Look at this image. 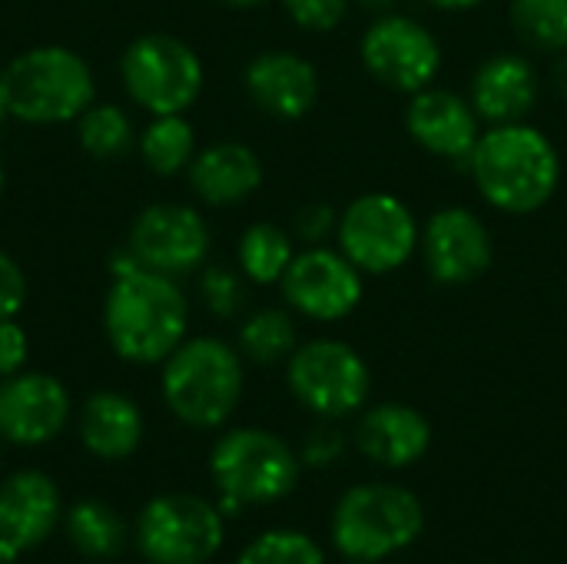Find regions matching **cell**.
Instances as JSON below:
<instances>
[{
	"label": "cell",
	"instance_id": "24",
	"mask_svg": "<svg viewBox=\"0 0 567 564\" xmlns=\"http://www.w3.org/2000/svg\"><path fill=\"white\" fill-rule=\"evenodd\" d=\"M296 239L276 223H252L243 229L236 246V266L252 286H279L289 263L296 259Z\"/></svg>",
	"mask_w": 567,
	"mask_h": 564
},
{
	"label": "cell",
	"instance_id": "1",
	"mask_svg": "<svg viewBox=\"0 0 567 564\" xmlns=\"http://www.w3.org/2000/svg\"><path fill=\"white\" fill-rule=\"evenodd\" d=\"M110 349L130 366H163L189 336V299L173 276L140 266L130 249L113 259L103 299Z\"/></svg>",
	"mask_w": 567,
	"mask_h": 564
},
{
	"label": "cell",
	"instance_id": "36",
	"mask_svg": "<svg viewBox=\"0 0 567 564\" xmlns=\"http://www.w3.org/2000/svg\"><path fill=\"white\" fill-rule=\"evenodd\" d=\"M425 3H432L435 10H445V13H465V10L482 7L485 0H425Z\"/></svg>",
	"mask_w": 567,
	"mask_h": 564
},
{
	"label": "cell",
	"instance_id": "28",
	"mask_svg": "<svg viewBox=\"0 0 567 564\" xmlns=\"http://www.w3.org/2000/svg\"><path fill=\"white\" fill-rule=\"evenodd\" d=\"M508 17L532 50L555 57L567 50V0H512Z\"/></svg>",
	"mask_w": 567,
	"mask_h": 564
},
{
	"label": "cell",
	"instance_id": "9",
	"mask_svg": "<svg viewBox=\"0 0 567 564\" xmlns=\"http://www.w3.org/2000/svg\"><path fill=\"white\" fill-rule=\"evenodd\" d=\"M120 80L126 96L150 116L186 113L206 83L199 53L163 30L140 33L120 57Z\"/></svg>",
	"mask_w": 567,
	"mask_h": 564
},
{
	"label": "cell",
	"instance_id": "6",
	"mask_svg": "<svg viewBox=\"0 0 567 564\" xmlns=\"http://www.w3.org/2000/svg\"><path fill=\"white\" fill-rule=\"evenodd\" d=\"M7 113L30 126L76 123L96 103V76L90 63L60 43H43L17 53L3 66Z\"/></svg>",
	"mask_w": 567,
	"mask_h": 564
},
{
	"label": "cell",
	"instance_id": "14",
	"mask_svg": "<svg viewBox=\"0 0 567 564\" xmlns=\"http://www.w3.org/2000/svg\"><path fill=\"white\" fill-rule=\"evenodd\" d=\"M419 256L439 286H468L492 269L495 239L475 209L442 206L422 223Z\"/></svg>",
	"mask_w": 567,
	"mask_h": 564
},
{
	"label": "cell",
	"instance_id": "18",
	"mask_svg": "<svg viewBox=\"0 0 567 564\" xmlns=\"http://www.w3.org/2000/svg\"><path fill=\"white\" fill-rule=\"evenodd\" d=\"M63 522L56 482L37 469H17L0 482V542L17 555L40 548Z\"/></svg>",
	"mask_w": 567,
	"mask_h": 564
},
{
	"label": "cell",
	"instance_id": "11",
	"mask_svg": "<svg viewBox=\"0 0 567 564\" xmlns=\"http://www.w3.org/2000/svg\"><path fill=\"white\" fill-rule=\"evenodd\" d=\"M359 57L365 73L395 93H419L435 83L442 70V43L439 37L409 13H379L359 43Z\"/></svg>",
	"mask_w": 567,
	"mask_h": 564
},
{
	"label": "cell",
	"instance_id": "38",
	"mask_svg": "<svg viewBox=\"0 0 567 564\" xmlns=\"http://www.w3.org/2000/svg\"><path fill=\"white\" fill-rule=\"evenodd\" d=\"M355 3H359L362 10H369V13H375V17H379V13L395 10V3H399V0H355Z\"/></svg>",
	"mask_w": 567,
	"mask_h": 564
},
{
	"label": "cell",
	"instance_id": "4",
	"mask_svg": "<svg viewBox=\"0 0 567 564\" xmlns=\"http://www.w3.org/2000/svg\"><path fill=\"white\" fill-rule=\"evenodd\" d=\"M209 479L219 492V512L276 505L289 499L302 479L299 452L276 432L243 425L216 439L209 452Z\"/></svg>",
	"mask_w": 567,
	"mask_h": 564
},
{
	"label": "cell",
	"instance_id": "31",
	"mask_svg": "<svg viewBox=\"0 0 567 564\" xmlns=\"http://www.w3.org/2000/svg\"><path fill=\"white\" fill-rule=\"evenodd\" d=\"M346 449H349L346 432H342L336 422L319 419V422L306 432V439H302V445H299L296 452H299V459H302V469H329V465H336V462L346 455Z\"/></svg>",
	"mask_w": 567,
	"mask_h": 564
},
{
	"label": "cell",
	"instance_id": "39",
	"mask_svg": "<svg viewBox=\"0 0 567 564\" xmlns=\"http://www.w3.org/2000/svg\"><path fill=\"white\" fill-rule=\"evenodd\" d=\"M223 7H233V10H252V7H262L269 0H219Z\"/></svg>",
	"mask_w": 567,
	"mask_h": 564
},
{
	"label": "cell",
	"instance_id": "12",
	"mask_svg": "<svg viewBox=\"0 0 567 564\" xmlns=\"http://www.w3.org/2000/svg\"><path fill=\"white\" fill-rule=\"evenodd\" d=\"M286 306L312 322L349 319L365 296V276L346 259L342 249L302 246L279 279Z\"/></svg>",
	"mask_w": 567,
	"mask_h": 564
},
{
	"label": "cell",
	"instance_id": "3",
	"mask_svg": "<svg viewBox=\"0 0 567 564\" xmlns=\"http://www.w3.org/2000/svg\"><path fill=\"white\" fill-rule=\"evenodd\" d=\"M243 362L239 349L219 336L186 339L159 372V392L173 419L199 432L223 429L243 402Z\"/></svg>",
	"mask_w": 567,
	"mask_h": 564
},
{
	"label": "cell",
	"instance_id": "15",
	"mask_svg": "<svg viewBox=\"0 0 567 564\" xmlns=\"http://www.w3.org/2000/svg\"><path fill=\"white\" fill-rule=\"evenodd\" d=\"M73 416L70 389L50 372H17L0 379V442L40 449L53 442Z\"/></svg>",
	"mask_w": 567,
	"mask_h": 564
},
{
	"label": "cell",
	"instance_id": "26",
	"mask_svg": "<svg viewBox=\"0 0 567 564\" xmlns=\"http://www.w3.org/2000/svg\"><path fill=\"white\" fill-rule=\"evenodd\" d=\"M236 349L243 359L256 362V366H276V362H289V356L299 349V326H296V312L292 309H256L252 316H246V322L239 326L236 336Z\"/></svg>",
	"mask_w": 567,
	"mask_h": 564
},
{
	"label": "cell",
	"instance_id": "33",
	"mask_svg": "<svg viewBox=\"0 0 567 564\" xmlns=\"http://www.w3.org/2000/svg\"><path fill=\"white\" fill-rule=\"evenodd\" d=\"M336 226H339V209L322 199H312L296 209L289 233L302 246H326V239L336 236Z\"/></svg>",
	"mask_w": 567,
	"mask_h": 564
},
{
	"label": "cell",
	"instance_id": "16",
	"mask_svg": "<svg viewBox=\"0 0 567 564\" xmlns=\"http://www.w3.org/2000/svg\"><path fill=\"white\" fill-rule=\"evenodd\" d=\"M405 130L425 153L465 166L482 136V120L468 96L432 83L409 96Z\"/></svg>",
	"mask_w": 567,
	"mask_h": 564
},
{
	"label": "cell",
	"instance_id": "10",
	"mask_svg": "<svg viewBox=\"0 0 567 564\" xmlns=\"http://www.w3.org/2000/svg\"><path fill=\"white\" fill-rule=\"evenodd\" d=\"M422 226L405 199L395 193H362L342 213L336 243L362 276H392L419 253Z\"/></svg>",
	"mask_w": 567,
	"mask_h": 564
},
{
	"label": "cell",
	"instance_id": "29",
	"mask_svg": "<svg viewBox=\"0 0 567 564\" xmlns=\"http://www.w3.org/2000/svg\"><path fill=\"white\" fill-rule=\"evenodd\" d=\"M236 564H326V552L316 539L292 532V529H272L256 535Z\"/></svg>",
	"mask_w": 567,
	"mask_h": 564
},
{
	"label": "cell",
	"instance_id": "40",
	"mask_svg": "<svg viewBox=\"0 0 567 564\" xmlns=\"http://www.w3.org/2000/svg\"><path fill=\"white\" fill-rule=\"evenodd\" d=\"M10 113H7V86H3V70H0V123L7 120Z\"/></svg>",
	"mask_w": 567,
	"mask_h": 564
},
{
	"label": "cell",
	"instance_id": "27",
	"mask_svg": "<svg viewBox=\"0 0 567 564\" xmlns=\"http://www.w3.org/2000/svg\"><path fill=\"white\" fill-rule=\"evenodd\" d=\"M76 140L93 160H120L136 146L133 120L116 103H90L76 120Z\"/></svg>",
	"mask_w": 567,
	"mask_h": 564
},
{
	"label": "cell",
	"instance_id": "37",
	"mask_svg": "<svg viewBox=\"0 0 567 564\" xmlns=\"http://www.w3.org/2000/svg\"><path fill=\"white\" fill-rule=\"evenodd\" d=\"M551 80H555L558 93H561V96H567V50L565 53H558V60H555V70H551Z\"/></svg>",
	"mask_w": 567,
	"mask_h": 564
},
{
	"label": "cell",
	"instance_id": "25",
	"mask_svg": "<svg viewBox=\"0 0 567 564\" xmlns=\"http://www.w3.org/2000/svg\"><path fill=\"white\" fill-rule=\"evenodd\" d=\"M136 150L150 173L156 176H179L189 170L196 156V130L186 113L153 116L146 130L136 136Z\"/></svg>",
	"mask_w": 567,
	"mask_h": 564
},
{
	"label": "cell",
	"instance_id": "41",
	"mask_svg": "<svg viewBox=\"0 0 567 564\" xmlns=\"http://www.w3.org/2000/svg\"><path fill=\"white\" fill-rule=\"evenodd\" d=\"M3 183H7V176H3V156H0V196H3Z\"/></svg>",
	"mask_w": 567,
	"mask_h": 564
},
{
	"label": "cell",
	"instance_id": "21",
	"mask_svg": "<svg viewBox=\"0 0 567 564\" xmlns=\"http://www.w3.org/2000/svg\"><path fill=\"white\" fill-rule=\"evenodd\" d=\"M189 186L206 206H236L259 193L262 160L252 146L239 140H219L206 150H196L189 170Z\"/></svg>",
	"mask_w": 567,
	"mask_h": 564
},
{
	"label": "cell",
	"instance_id": "34",
	"mask_svg": "<svg viewBox=\"0 0 567 564\" xmlns=\"http://www.w3.org/2000/svg\"><path fill=\"white\" fill-rule=\"evenodd\" d=\"M27 306V276L23 266L0 249V319H17Z\"/></svg>",
	"mask_w": 567,
	"mask_h": 564
},
{
	"label": "cell",
	"instance_id": "35",
	"mask_svg": "<svg viewBox=\"0 0 567 564\" xmlns=\"http://www.w3.org/2000/svg\"><path fill=\"white\" fill-rule=\"evenodd\" d=\"M27 356H30L27 329L17 319H0V379L23 372Z\"/></svg>",
	"mask_w": 567,
	"mask_h": 564
},
{
	"label": "cell",
	"instance_id": "42",
	"mask_svg": "<svg viewBox=\"0 0 567 564\" xmlns=\"http://www.w3.org/2000/svg\"><path fill=\"white\" fill-rule=\"evenodd\" d=\"M349 564H362V562H349Z\"/></svg>",
	"mask_w": 567,
	"mask_h": 564
},
{
	"label": "cell",
	"instance_id": "30",
	"mask_svg": "<svg viewBox=\"0 0 567 564\" xmlns=\"http://www.w3.org/2000/svg\"><path fill=\"white\" fill-rule=\"evenodd\" d=\"M246 276L223 263H206L199 269V299L216 319H233L246 306Z\"/></svg>",
	"mask_w": 567,
	"mask_h": 564
},
{
	"label": "cell",
	"instance_id": "5",
	"mask_svg": "<svg viewBox=\"0 0 567 564\" xmlns=\"http://www.w3.org/2000/svg\"><path fill=\"white\" fill-rule=\"evenodd\" d=\"M425 509L419 495L392 482H362L342 492L332 509L329 539L346 562L375 564L419 542Z\"/></svg>",
	"mask_w": 567,
	"mask_h": 564
},
{
	"label": "cell",
	"instance_id": "7",
	"mask_svg": "<svg viewBox=\"0 0 567 564\" xmlns=\"http://www.w3.org/2000/svg\"><path fill=\"white\" fill-rule=\"evenodd\" d=\"M292 399L316 419L342 422L359 416L372 392V369L362 352L342 339H309L286 362Z\"/></svg>",
	"mask_w": 567,
	"mask_h": 564
},
{
	"label": "cell",
	"instance_id": "19",
	"mask_svg": "<svg viewBox=\"0 0 567 564\" xmlns=\"http://www.w3.org/2000/svg\"><path fill=\"white\" fill-rule=\"evenodd\" d=\"M468 100L478 120L488 126L525 123L542 100L538 66L515 50H498L478 63L468 86Z\"/></svg>",
	"mask_w": 567,
	"mask_h": 564
},
{
	"label": "cell",
	"instance_id": "20",
	"mask_svg": "<svg viewBox=\"0 0 567 564\" xmlns=\"http://www.w3.org/2000/svg\"><path fill=\"white\" fill-rule=\"evenodd\" d=\"M355 449L379 469H409L432 449V422L405 402H379L359 412Z\"/></svg>",
	"mask_w": 567,
	"mask_h": 564
},
{
	"label": "cell",
	"instance_id": "17",
	"mask_svg": "<svg viewBox=\"0 0 567 564\" xmlns=\"http://www.w3.org/2000/svg\"><path fill=\"white\" fill-rule=\"evenodd\" d=\"M246 96L272 120H302L319 100V70L296 50H262L243 70Z\"/></svg>",
	"mask_w": 567,
	"mask_h": 564
},
{
	"label": "cell",
	"instance_id": "2",
	"mask_svg": "<svg viewBox=\"0 0 567 564\" xmlns=\"http://www.w3.org/2000/svg\"><path fill=\"white\" fill-rule=\"evenodd\" d=\"M465 166L478 196L508 216H532L545 209L561 186L558 146L528 120L482 130Z\"/></svg>",
	"mask_w": 567,
	"mask_h": 564
},
{
	"label": "cell",
	"instance_id": "13",
	"mask_svg": "<svg viewBox=\"0 0 567 564\" xmlns=\"http://www.w3.org/2000/svg\"><path fill=\"white\" fill-rule=\"evenodd\" d=\"M209 223L186 203H150L130 226V256L163 276H189L209 259Z\"/></svg>",
	"mask_w": 567,
	"mask_h": 564
},
{
	"label": "cell",
	"instance_id": "32",
	"mask_svg": "<svg viewBox=\"0 0 567 564\" xmlns=\"http://www.w3.org/2000/svg\"><path fill=\"white\" fill-rule=\"evenodd\" d=\"M286 17L306 33H332L346 17L352 0H279Z\"/></svg>",
	"mask_w": 567,
	"mask_h": 564
},
{
	"label": "cell",
	"instance_id": "23",
	"mask_svg": "<svg viewBox=\"0 0 567 564\" xmlns=\"http://www.w3.org/2000/svg\"><path fill=\"white\" fill-rule=\"evenodd\" d=\"M60 525H63L70 545L83 558H93V562L116 558L126 548V539H130L126 519L113 505H106L100 499H83V502L70 505L63 512Z\"/></svg>",
	"mask_w": 567,
	"mask_h": 564
},
{
	"label": "cell",
	"instance_id": "8",
	"mask_svg": "<svg viewBox=\"0 0 567 564\" xmlns=\"http://www.w3.org/2000/svg\"><path fill=\"white\" fill-rule=\"evenodd\" d=\"M226 542V515L193 492L150 499L133 522V545L150 564H206Z\"/></svg>",
	"mask_w": 567,
	"mask_h": 564
},
{
	"label": "cell",
	"instance_id": "22",
	"mask_svg": "<svg viewBox=\"0 0 567 564\" xmlns=\"http://www.w3.org/2000/svg\"><path fill=\"white\" fill-rule=\"evenodd\" d=\"M140 406L116 389H96L83 399L76 416V432L83 449L100 462H123L143 442Z\"/></svg>",
	"mask_w": 567,
	"mask_h": 564
}]
</instances>
